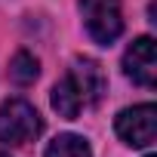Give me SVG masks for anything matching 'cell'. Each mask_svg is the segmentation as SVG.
<instances>
[{"label": "cell", "mask_w": 157, "mask_h": 157, "mask_svg": "<svg viewBox=\"0 0 157 157\" xmlns=\"http://www.w3.org/2000/svg\"><path fill=\"white\" fill-rule=\"evenodd\" d=\"M105 71L96 59H74L71 68L65 71V77L52 86V108L59 111V117L65 120H77L83 111H90L93 105L102 102L105 96Z\"/></svg>", "instance_id": "obj_1"}, {"label": "cell", "mask_w": 157, "mask_h": 157, "mask_svg": "<svg viewBox=\"0 0 157 157\" xmlns=\"http://www.w3.org/2000/svg\"><path fill=\"white\" fill-rule=\"evenodd\" d=\"M43 120L37 108L25 99H6L0 105V142L3 145H28L40 136Z\"/></svg>", "instance_id": "obj_2"}, {"label": "cell", "mask_w": 157, "mask_h": 157, "mask_svg": "<svg viewBox=\"0 0 157 157\" xmlns=\"http://www.w3.org/2000/svg\"><path fill=\"white\" fill-rule=\"evenodd\" d=\"M77 6H80L86 34L99 46H111L123 34V6H120V0H80Z\"/></svg>", "instance_id": "obj_3"}, {"label": "cell", "mask_w": 157, "mask_h": 157, "mask_svg": "<svg viewBox=\"0 0 157 157\" xmlns=\"http://www.w3.org/2000/svg\"><path fill=\"white\" fill-rule=\"evenodd\" d=\"M114 132L120 136V142H126L132 148H148L157 139V108L151 102L123 108L114 120Z\"/></svg>", "instance_id": "obj_4"}, {"label": "cell", "mask_w": 157, "mask_h": 157, "mask_svg": "<svg viewBox=\"0 0 157 157\" xmlns=\"http://www.w3.org/2000/svg\"><path fill=\"white\" fill-rule=\"evenodd\" d=\"M123 74L129 77L132 83L151 90L157 86V46H154V37H136L126 52H123Z\"/></svg>", "instance_id": "obj_5"}, {"label": "cell", "mask_w": 157, "mask_h": 157, "mask_svg": "<svg viewBox=\"0 0 157 157\" xmlns=\"http://www.w3.org/2000/svg\"><path fill=\"white\" fill-rule=\"evenodd\" d=\"M43 157H93V148H90V142H86L83 136L62 132V136H56V139L46 145Z\"/></svg>", "instance_id": "obj_6"}, {"label": "cell", "mask_w": 157, "mask_h": 157, "mask_svg": "<svg viewBox=\"0 0 157 157\" xmlns=\"http://www.w3.org/2000/svg\"><path fill=\"white\" fill-rule=\"evenodd\" d=\"M37 74H40V62L31 56V52H16L13 62H10V80L16 86H31L37 80Z\"/></svg>", "instance_id": "obj_7"}, {"label": "cell", "mask_w": 157, "mask_h": 157, "mask_svg": "<svg viewBox=\"0 0 157 157\" xmlns=\"http://www.w3.org/2000/svg\"><path fill=\"white\" fill-rule=\"evenodd\" d=\"M0 157H10V154H3V151H0Z\"/></svg>", "instance_id": "obj_8"}, {"label": "cell", "mask_w": 157, "mask_h": 157, "mask_svg": "<svg viewBox=\"0 0 157 157\" xmlns=\"http://www.w3.org/2000/svg\"><path fill=\"white\" fill-rule=\"evenodd\" d=\"M145 157H154V154H145Z\"/></svg>", "instance_id": "obj_9"}]
</instances>
